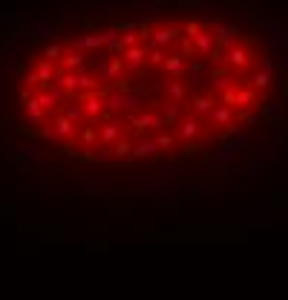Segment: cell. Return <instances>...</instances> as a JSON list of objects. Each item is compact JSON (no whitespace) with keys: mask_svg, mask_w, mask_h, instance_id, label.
I'll list each match as a JSON object with an SVG mask.
<instances>
[{"mask_svg":"<svg viewBox=\"0 0 288 300\" xmlns=\"http://www.w3.org/2000/svg\"><path fill=\"white\" fill-rule=\"evenodd\" d=\"M184 73L190 75L196 84H205V64H193L190 70H184Z\"/></svg>","mask_w":288,"mask_h":300,"instance_id":"cell-25","label":"cell"},{"mask_svg":"<svg viewBox=\"0 0 288 300\" xmlns=\"http://www.w3.org/2000/svg\"><path fill=\"white\" fill-rule=\"evenodd\" d=\"M213 98H208V96H196L193 98V113L199 116V119H205V116H210L213 113Z\"/></svg>","mask_w":288,"mask_h":300,"instance_id":"cell-11","label":"cell"},{"mask_svg":"<svg viewBox=\"0 0 288 300\" xmlns=\"http://www.w3.org/2000/svg\"><path fill=\"white\" fill-rule=\"evenodd\" d=\"M184 55H196V47H193L190 38H184V35H182V58Z\"/></svg>","mask_w":288,"mask_h":300,"instance_id":"cell-30","label":"cell"},{"mask_svg":"<svg viewBox=\"0 0 288 300\" xmlns=\"http://www.w3.org/2000/svg\"><path fill=\"white\" fill-rule=\"evenodd\" d=\"M112 153L115 156H127V153H133V145H130V142H115Z\"/></svg>","mask_w":288,"mask_h":300,"instance_id":"cell-29","label":"cell"},{"mask_svg":"<svg viewBox=\"0 0 288 300\" xmlns=\"http://www.w3.org/2000/svg\"><path fill=\"white\" fill-rule=\"evenodd\" d=\"M156 145H159V147H170V145H173V136H170V133H161V136H156Z\"/></svg>","mask_w":288,"mask_h":300,"instance_id":"cell-34","label":"cell"},{"mask_svg":"<svg viewBox=\"0 0 288 300\" xmlns=\"http://www.w3.org/2000/svg\"><path fill=\"white\" fill-rule=\"evenodd\" d=\"M179 38H182V32H179L176 26H159V29H153V32H150V41L141 43V47H159V49H164V47H173Z\"/></svg>","mask_w":288,"mask_h":300,"instance_id":"cell-2","label":"cell"},{"mask_svg":"<svg viewBox=\"0 0 288 300\" xmlns=\"http://www.w3.org/2000/svg\"><path fill=\"white\" fill-rule=\"evenodd\" d=\"M239 119H242L245 124H256V122H259V116H256L254 110H242V113H239Z\"/></svg>","mask_w":288,"mask_h":300,"instance_id":"cell-32","label":"cell"},{"mask_svg":"<svg viewBox=\"0 0 288 300\" xmlns=\"http://www.w3.org/2000/svg\"><path fill=\"white\" fill-rule=\"evenodd\" d=\"M193 47H196V52H199L202 58H208L216 52V38H213V29H202L196 38H193Z\"/></svg>","mask_w":288,"mask_h":300,"instance_id":"cell-5","label":"cell"},{"mask_svg":"<svg viewBox=\"0 0 288 300\" xmlns=\"http://www.w3.org/2000/svg\"><path fill=\"white\" fill-rule=\"evenodd\" d=\"M222 101H225L228 107L236 104V87H228V89H225V93H222Z\"/></svg>","mask_w":288,"mask_h":300,"instance_id":"cell-31","label":"cell"},{"mask_svg":"<svg viewBox=\"0 0 288 300\" xmlns=\"http://www.w3.org/2000/svg\"><path fill=\"white\" fill-rule=\"evenodd\" d=\"M164 93L170 96V101H173V104H182L184 96H187V89H184L182 78H167V81H164Z\"/></svg>","mask_w":288,"mask_h":300,"instance_id":"cell-7","label":"cell"},{"mask_svg":"<svg viewBox=\"0 0 288 300\" xmlns=\"http://www.w3.org/2000/svg\"><path fill=\"white\" fill-rule=\"evenodd\" d=\"M64 55H66V47H64V43H49V47L43 49V61H52V64H55V61H61Z\"/></svg>","mask_w":288,"mask_h":300,"instance_id":"cell-16","label":"cell"},{"mask_svg":"<svg viewBox=\"0 0 288 300\" xmlns=\"http://www.w3.org/2000/svg\"><path fill=\"white\" fill-rule=\"evenodd\" d=\"M98 73H101V81H121L124 78V61L121 58H112V61H104V64L95 66Z\"/></svg>","mask_w":288,"mask_h":300,"instance_id":"cell-4","label":"cell"},{"mask_svg":"<svg viewBox=\"0 0 288 300\" xmlns=\"http://www.w3.org/2000/svg\"><path fill=\"white\" fill-rule=\"evenodd\" d=\"M121 61H124V70H127V78H133V75L141 70V66H147V49L138 43V47H130L124 49V55H121Z\"/></svg>","mask_w":288,"mask_h":300,"instance_id":"cell-1","label":"cell"},{"mask_svg":"<svg viewBox=\"0 0 288 300\" xmlns=\"http://www.w3.org/2000/svg\"><path fill=\"white\" fill-rule=\"evenodd\" d=\"M58 70H61V66H55L52 61H38V64H35V75H38V81H40V89H43V87H52Z\"/></svg>","mask_w":288,"mask_h":300,"instance_id":"cell-6","label":"cell"},{"mask_svg":"<svg viewBox=\"0 0 288 300\" xmlns=\"http://www.w3.org/2000/svg\"><path fill=\"white\" fill-rule=\"evenodd\" d=\"M118 133H121V119H118V116H112L110 124H104V127H101V133H98V136H101V145L110 147L112 142L118 139Z\"/></svg>","mask_w":288,"mask_h":300,"instance_id":"cell-8","label":"cell"},{"mask_svg":"<svg viewBox=\"0 0 288 300\" xmlns=\"http://www.w3.org/2000/svg\"><path fill=\"white\" fill-rule=\"evenodd\" d=\"M138 41H141V38H138V32H136V29H127V32H121V47H124V49L138 47Z\"/></svg>","mask_w":288,"mask_h":300,"instance_id":"cell-24","label":"cell"},{"mask_svg":"<svg viewBox=\"0 0 288 300\" xmlns=\"http://www.w3.org/2000/svg\"><path fill=\"white\" fill-rule=\"evenodd\" d=\"M196 133H199V122H196V116H187L182 122V127H179V136H182L184 142H190Z\"/></svg>","mask_w":288,"mask_h":300,"instance_id":"cell-13","label":"cell"},{"mask_svg":"<svg viewBox=\"0 0 288 300\" xmlns=\"http://www.w3.org/2000/svg\"><path fill=\"white\" fill-rule=\"evenodd\" d=\"M147 49V66H161L164 64V49H159V47H144Z\"/></svg>","mask_w":288,"mask_h":300,"instance_id":"cell-20","label":"cell"},{"mask_svg":"<svg viewBox=\"0 0 288 300\" xmlns=\"http://www.w3.org/2000/svg\"><path fill=\"white\" fill-rule=\"evenodd\" d=\"M254 101H256V93L251 87H236V104L248 107V104H254Z\"/></svg>","mask_w":288,"mask_h":300,"instance_id":"cell-22","label":"cell"},{"mask_svg":"<svg viewBox=\"0 0 288 300\" xmlns=\"http://www.w3.org/2000/svg\"><path fill=\"white\" fill-rule=\"evenodd\" d=\"M161 70H164L170 78H179V75H184V58L182 55H167L164 64H161Z\"/></svg>","mask_w":288,"mask_h":300,"instance_id":"cell-10","label":"cell"},{"mask_svg":"<svg viewBox=\"0 0 288 300\" xmlns=\"http://www.w3.org/2000/svg\"><path fill=\"white\" fill-rule=\"evenodd\" d=\"M61 116H64V119H69V122L75 124V127H78V124L84 122V107L69 104V107H64V110H61Z\"/></svg>","mask_w":288,"mask_h":300,"instance_id":"cell-18","label":"cell"},{"mask_svg":"<svg viewBox=\"0 0 288 300\" xmlns=\"http://www.w3.org/2000/svg\"><path fill=\"white\" fill-rule=\"evenodd\" d=\"M259 107H262L265 119H271V122L282 116V104H280V101H265V104H259Z\"/></svg>","mask_w":288,"mask_h":300,"instance_id":"cell-23","label":"cell"},{"mask_svg":"<svg viewBox=\"0 0 288 300\" xmlns=\"http://www.w3.org/2000/svg\"><path fill=\"white\" fill-rule=\"evenodd\" d=\"M40 136L46 139V142H52V145H61V136H58V130L52 127V124H46V127H40Z\"/></svg>","mask_w":288,"mask_h":300,"instance_id":"cell-26","label":"cell"},{"mask_svg":"<svg viewBox=\"0 0 288 300\" xmlns=\"http://www.w3.org/2000/svg\"><path fill=\"white\" fill-rule=\"evenodd\" d=\"M274 70H277V61H271V58H259V73L274 75Z\"/></svg>","mask_w":288,"mask_h":300,"instance_id":"cell-28","label":"cell"},{"mask_svg":"<svg viewBox=\"0 0 288 300\" xmlns=\"http://www.w3.org/2000/svg\"><path fill=\"white\" fill-rule=\"evenodd\" d=\"M210 119H213L216 124H228V127H231V122H233V110L228 104H222V107H213V113H210Z\"/></svg>","mask_w":288,"mask_h":300,"instance_id":"cell-14","label":"cell"},{"mask_svg":"<svg viewBox=\"0 0 288 300\" xmlns=\"http://www.w3.org/2000/svg\"><path fill=\"white\" fill-rule=\"evenodd\" d=\"M225 58H228V66H236V70H239V66H245L254 55H251L245 47H233L231 52H225Z\"/></svg>","mask_w":288,"mask_h":300,"instance_id":"cell-9","label":"cell"},{"mask_svg":"<svg viewBox=\"0 0 288 300\" xmlns=\"http://www.w3.org/2000/svg\"><path fill=\"white\" fill-rule=\"evenodd\" d=\"M52 127L58 130V136H61V142H64V139H72V136H75V124H72L69 119H64L61 113L55 116V124H52Z\"/></svg>","mask_w":288,"mask_h":300,"instance_id":"cell-12","label":"cell"},{"mask_svg":"<svg viewBox=\"0 0 288 300\" xmlns=\"http://www.w3.org/2000/svg\"><path fill=\"white\" fill-rule=\"evenodd\" d=\"M271 81H274V75H268V73H259V70H256V73L248 78V87H251V89H265V87H268V84H271Z\"/></svg>","mask_w":288,"mask_h":300,"instance_id":"cell-17","label":"cell"},{"mask_svg":"<svg viewBox=\"0 0 288 300\" xmlns=\"http://www.w3.org/2000/svg\"><path fill=\"white\" fill-rule=\"evenodd\" d=\"M81 136H84V145H87V147L95 145V130H92V127H84V133H81Z\"/></svg>","mask_w":288,"mask_h":300,"instance_id":"cell-33","label":"cell"},{"mask_svg":"<svg viewBox=\"0 0 288 300\" xmlns=\"http://www.w3.org/2000/svg\"><path fill=\"white\" fill-rule=\"evenodd\" d=\"M159 150V145H156V139H141L136 147H133V153L136 156H141V159H147V156H153Z\"/></svg>","mask_w":288,"mask_h":300,"instance_id":"cell-15","label":"cell"},{"mask_svg":"<svg viewBox=\"0 0 288 300\" xmlns=\"http://www.w3.org/2000/svg\"><path fill=\"white\" fill-rule=\"evenodd\" d=\"M262 32H265V41L271 43L274 49L288 47V29L282 24H262Z\"/></svg>","mask_w":288,"mask_h":300,"instance_id":"cell-3","label":"cell"},{"mask_svg":"<svg viewBox=\"0 0 288 300\" xmlns=\"http://www.w3.org/2000/svg\"><path fill=\"white\" fill-rule=\"evenodd\" d=\"M23 81H26V87H40V81H38L35 73H23Z\"/></svg>","mask_w":288,"mask_h":300,"instance_id":"cell-35","label":"cell"},{"mask_svg":"<svg viewBox=\"0 0 288 300\" xmlns=\"http://www.w3.org/2000/svg\"><path fill=\"white\" fill-rule=\"evenodd\" d=\"M205 84H208V87H213V89H222V93H225V89L231 87V78H228V73H213V75H210V81H205Z\"/></svg>","mask_w":288,"mask_h":300,"instance_id":"cell-21","label":"cell"},{"mask_svg":"<svg viewBox=\"0 0 288 300\" xmlns=\"http://www.w3.org/2000/svg\"><path fill=\"white\" fill-rule=\"evenodd\" d=\"M202 32V26H199V20H190V24H184V38H196V35Z\"/></svg>","mask_w":288,"mask_h":300,"instance_id":"cell-27","label":"cell"},{"mask_svg":"<svg viewBox=\"0 0 288 300\" xmlns=\"http://www.w3.org/2000/svg\"><path fill=\"white\" fill-rule=\"evenodd\" d=\"M81 43H84V49H101L104 47V32H92V35H84L81 38Z\"/></svg>","mask_w":288,"mask_h":300,"instance_id":"cell-19","label":"cell"}]
</instances>
